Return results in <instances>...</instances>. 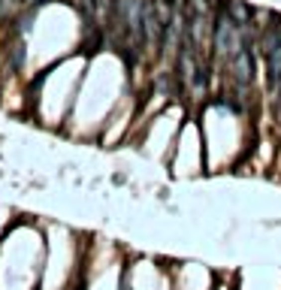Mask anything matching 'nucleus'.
Returning <instances> with one entry per match:
<instances>
[{
	"label": "nucleus",
	"instance_id": "obj_2",
	"mask_svg": "<svg viewBox=\"0 0 281 290\" xmlns=\"http://www.w3.org/2000/svg\"><path fill=\"white\" fill-rule=\"evenodd\" d=\"M230 70H233V76L242 82V85H251L254 82V55H251L248 43L230 58Z\"/></svg>",
	"mask_w": 281,
	"mask_h": 290
},
{
	"label": "nucleus",
	"instance_id": "obj_1",
	"mask_svg": "<svg viewBox=\"0 0 281 290\" xmlns=\"http://www.w3.org/2000/svg\"><path fill=\"white\" fill-rule=\"evenodd\" d=\"M263 55H266V70H269V85L278 88L281 85V33L275 24L263 33Z\"/></svg>",
	"mask_w": 281,
	"mask_h": 290
},
{
	"label": "nucleus",
	"instance_id": "obj_3",
	"mask_svg": "<svg viewBox=\"0 0 281 290\" xmlns=\"http://www.w3.org/2000/svg\"><path fill=\"white\" fill-rule=\"evenodd\" d=\"M224 12H227L239 27H242L245 21H251V6H245L242 0H227V3H224Z\"/></svg>",
	"mask_w": 281,
	"mask_h": 290
},
{
	"label": "nucleus",
	"instance_id": "obj_4",
	"mask_svg": "<svg viewBox=\"0 0 281 290\" xmlns=\"http://www.w3.org/2000/svg\"><path fill=\"white\" fill-rule=\"evenodd\" d=\"M278 94H281V85H278Z\"/></svg>",
	"mask_w": 281,
	"mask_h": 290
}]
</instances>
